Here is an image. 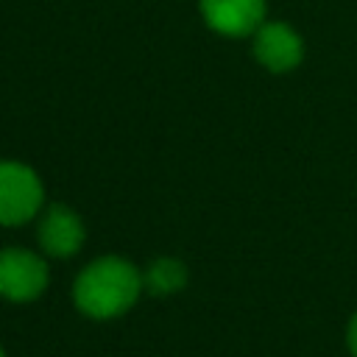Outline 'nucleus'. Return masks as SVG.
Wrapping results in <instances>:
<instances>
[{"label":"nucleus","instance_id":"obj_5","mask_svg":"<svg viewBox=\"0 0 357 357\" xmlns=\"http://www.w3.org/2000/svg\"><path fill=\"white\" fill-rule=\"evenodd\" d=\"M204 22L220 36H254L265 22L268 3L265 0H198Z\"/></svg>","mask_w":357,"mask_h":357},{"label":"nucleus","instance_id":"obj_6","mask_svg":"<svg viewBox=\"0 0 357 357\" xmlns=\"http://www.w3.org/2000/svg\"><path fill=\"white\" fill-rule=\"evenodd\" d=\"M39 245L47 257L67 259L84 245V220L64 204H50L39 218Z\"/></svg>","mask_w":357,"mask_h":357},{"label":"nucleus","instance_id":"obj_9","mask_svg":"<svg viewBox=\"0 0 357 357\" xmlns=\"http://www.w3.org/2000/svg\"><path fill=\"white\" fill-rule=\"evenodd\" d=\"M0 357H6V351H3V349H0Z\"/></svg>","mask_w":357,"mask_h":357},{"label":"nucleus","instance_id":"obj_8","mask_svg":"<svg viewBox=\"0 0 357 357\" xmlns=\"http://www.w3.org/2000/svg\"><path fill=\"white\" fill-rule=\"evenodd\" d=\"M349 346H351V351H354V357H357V315H354L351 324H349Z\"/></svg>","mask_w":357,"mask_h":357},{"label":"nucleus","instance_id":"obj_4","mask_svg":"<svg viewBox=\"0 0 357 357\" xmlns=\"http://www.w3.org/2000/svg\"><path fill=\"white\" fill-rule=\"evenodd\" d=\"M251 53L268 73H290L304 59V39L293 25L265 20L251 36Z\"/></svg>","mask_w":357,"mask_h":357},{"label":"nucleus","instance_id":"obj_3","mask_svg":"<svg viewBox=\"0 0 357 357\" xmlns=\"http://www.w3.org/2000/svg\"><path fill=\"white\" fill-rule=\"evenodd\" d=\"M47 262L28 248L0 251V298L33 301L47 287Z\"/></svg>","mask_w":357,"mask_h":357},{"label":"nucleus","instance_id":"obj_7","mask_svg":"<svg viewBox=\"0 0 357 357\" xmlns=\"http://www.w3.org/2000/svg\"><path fill=\"white\" fill-rule=\"evenodd\" d=\"M142 282L153 296H170L187 284V268L176 257H159L145 268Z\"/></svg>","mask_w":357,"mask_h":357},{"label":"nucleus","instance_id":"obj_2","mask_svg":"<svg viewBox=\"0 0 357 357\" xmlns=\"http://www.w3.org/2000/svg\"><path fill=\"white\" fill-rule=\"evenodd\" d=\"M45 187L33 167L0 159V226H22L39 215Z\"/></svg>","mask_w":357,"mask_h":357},{"label":"nucleus","instance_id":"obj_1","mask_svg":"<svg viewBox=\"0 0 357 357\" xmlns=\"http://www.w3.org/2000/svg\"><path fill=\"white\" fill-rule=\"evenodd\" d=\"M142 287L145 282L134 262L123 257H100L78 273L73 301L89 318H114L139 298Z\"/></svg>","mask_w":357,"mask_h":357}]
</instances>
